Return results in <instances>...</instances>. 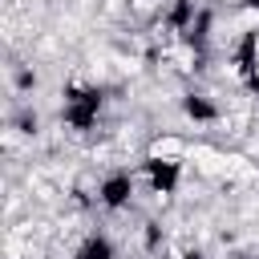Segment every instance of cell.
<instances>
[{
    "mask_svg": "<svg viewBox=\"0 0 259 259\" xmlns=\"http://www.w3.org/2000/svg\"><path fill=\"white\" fill-rule=\"evenodd\" d=\"M101 89L93 85H69L65 89V109H61V121L73 125V130H93L97 125V113H101Z\"/></svg>",
    "mask_w": 259,
    "mask_h": 259,
    "instance_id": "6da1fadb",
    "label": "cell"
},
{
    "mask_svg": "<svg viewBox=\"0 0 259 259\" xmlns=\"http://www.w3.org/2000/svg\"><path fill=\"white\" fill-rule=\"evenodd\" d=\"M130 198H134V174H130V170H113V174L101 178V186H97V202H101L105 210H125Z\"/></svg>",
    "mask_w": 259,
    "mask_h": 259,
    "instance_id": "7a4b0ae2",
    "label": "cell"
},
{
    "mask_svg": "<svg viewBox=\"0 0 259 259\" xmlns=\"http://www.w3.org/2000/svg\"><path fill=\"white\" fill-rule=\"evenodd\" d=\"M142 170L150 174V190L154 194H174V186H178V178H182V162H174V158H146L142 162Z\"/></svg>",
    "mask_w": 259,
    "mask_h": 259,
    "instance_id": "3957f363",
    "label": "cell"
},
{
    "mask_svg": "<svg viewBox=\"0 0 259 259\" xmlns=\"http://www.w3.org/2000/svg\"><path fill=\"white\" fill-rule=\"evenodd\" d=\"M182 113L190 117V121H219V105L206 97V93H182Z\"/></svg>",
    "mask_w": 259,
    "mask_h": 259,
    "instance_id": "277c9868",
    "label": "cell"
},
{
    "mask_svg": "<svg viewBox=\"0 0 259 259\" xmlns=\"http://www.w3.org/2000/svg\"><path fill=\"white\" fill-rule=\"evenodd\" d=\"M73 259H113V239L109 235H85V243L77 247V255Z\"/></svg>",
    "mask_w": 259,
    "mask_h": 259,
    "instance_id": "5b68a950",
    "label": "cell"
},
{
    "mask_svg": "<svg viewBox=\"0 0 259 259\" xmlns=\"http://www.w3.org/2000/svg\"><path fill=\"white\" fill-rule=\"evenodd\" d=\"M194 16H198V12H194V0H174L170 12H166V24H170L174 32H186V28L194 24Z\"/></svg>",
    "mask_w": 259,
    "mask_h": 259,
    "instance_id": "8992f818",
    "label": "cell"
},
{
    "mask_svg": "<svg viewBox=\"0 0 259 259\" xmlns=\"http://www.w3.org/2000/svg\"><path fill=\"white\" fill-rule=\"evenodd\" d=\"M16 130H20V134H36V130H40V117H36L32 109H20V113H16Z\"/></svg>",
    "mask_w": 259,
    "mask_h": 259,
    "instance_id": "52a82bcc",
    "label": "cell"
},
{
    "mask_svg": "<svg viewBox=\"0 0 259 259\" xmlns=\"http://www.w3.org/2000/svg\"><path fill=\"white\" fill-rule=\"evenodd\" d=\"M162 239H166L162 235V223H146V251H158Z\"/></svg>",
    "mask_w": 259,
    "mask_h": 259,
    "instance_id": "ba28073f",
    "label": "cell"
},
{
    "mask_svg": "<svg viewBox=\"0 0 259 259\" xmlns=\"http://www.w3.org/2000/svg\"><path fill=\"white\" fill-rule=\"evenodd\" d=\"M16 89H20V93L36 89V73H32V69H16Z\"/></svg>",
    "mask_w": 259,
    "mask_h": 259,
    "instance_id": "9c48e42d",
    "label": "cell"
},
{
    "mask_svg": "<svg viewBox=\"0 0 259 259\" xmlns=\"http://www.w3.org/2000/svg\"><path fill=\"white\" fill-rule=\"evenodd\" d=\"M182 259H202V251H186V255H182Z\"/></svg>",
    "mask_w": 259,
    "mask_h": 259,
    "instance_id": "30bf717a",
    "label": "cell"
},
{
    "mask_svg": "<svg viewBox=\"0 0 259 259\" xmlns=\"http://www.w3.org/2000/svg\"><path fill=\"white\" fill-rule=\"evenodd\" d=\"M243 4H247V8H255V12H259V0H243Z\"/></svg>",
    "mask_w": 259,
    "mask_h": 259,
    "instance_id": "8fae6325",
    "label": "cell"
}]
</instances>
